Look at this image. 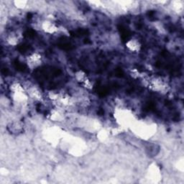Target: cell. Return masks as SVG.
I'll use <instances>...</instances> for the list:
<instances>
[{"mask_svg":"<svg viewBox=\"0 0 184 184\" xmlns=\"http://www.w3.org/2000/svg\"><path fill=\"white\" fill-rule=\"evenodd\" d=\"M159 149L160 148H159V147L158 145H150L147 148V152H148L147 153L150 155L155 156V155H156L159 152V150H160Z\"/></svg>","mask_w":184,"mask_h":184,"instance_id":"obj_1","label":"cell"},{"mask_svg":"<svg viewBox=\"0 0 184 184\" xmlns=\"http://www.w3.org/2000/svg\"><path fill=\"white\" fill-rule=\"evenodd\" d=\"M14 66H15V68H16L17 70L20 71H24L26 69V66H25L23 63H20L17 60H15L14 61Z\"/></svg>","mask_w":184,"mask_h":184,"instance_id":"obj_2","label":"cell"},{"mask_svg":"<svg viewBox=\"0 0 184 184\" xmlns=\"http://www.w3.org/2000/svg\"><path fill=\"white\" fill-rule=\"evenodd\" d=\"M58 47L62 49V50H71L73 49V46L70 44V43H68V42H61L58 45Z\"/></svg>","mask_w":184,"mask_h":184,"instance_id":"obj_3","label":"cell"},{"mask_svg":"<svg viewBox=\"0 0 184 184\" xmlns=\"http://www.w3.org/2000/svg\"><path fill=\"white\" fill-rule=\"evenodd\" d=\"M97 93H99V95L100 96H105L107 93H108V89L105 87H99Z\"/></svg>","mask_w":184,"mask_h":184,"instance_id":"obj_4","label":"cell"},{"mask_svg":"<svg viewBox=\"0 0 184 184\" xmlns=\"http://www.w3.org/2000/svg\"><path fill=\"white\" fill-rule=\"evenodd\" d=\"M30 49V45H26V44H23L21 45L18 47V50L21 53H25L26 51H27Z\"/></svg>","mask_w":184,"mask_h":184,"instance_id":"obj_5","label":"cell"},{"mask_svg":"<svg viewBox=\"0 0 184 184\" xmlns=\"http://www.w3.org/2000/svg\"><path fill=\"white\" fill-rule=\"evenodd\" d=\"M36 33L33 30H28L25 33V36L27 37H33L35 36Z\"/></svg>","mask_w":184,"mask_h":184,"instance_id":"obj_6","label":"cell"},{"mask_svg":"<svg viewBox=\"0 0 184 184\" xmlns=\"http://www.w3.org/2000/svg\"><path fill=\"white\" fill-rule=\"evenodd\" d=\"M88 30H84V29H79L78 30V35H84L88 34Z\"/></svg>","mask_w":184,"mask_h":184,"instance_id":"obj_7","label":"cell"},{"mask_svg":"<svg viewBox=\"0 0 184 184\" xmlns=\"http://www.w3.org/2000/svg\"><path fill=\"white\" fill-rule=\"evenodd\" d=\"M116 75H117V76H119V77L123 76V75H124L123 71H122L121 68H117V69L116 70Z\"/></svg>","mask_w":184,"mask_h":184,"instance_id":"obj_8","label":"cell"},{"mask_svg":"<svg viewBox=\"0 0 184 184\" xmlns=\"http://www.w3.org/2000/svg\"><path fill=\"white\" fill-rule=\"evenodd\" d=\"M99 114H100V115H102V114H104V110H102V109H100V110L99 111Z\"/></svg>","mask_w":184,"mask_h":184,"instance_id":"obj_9","label":"cell"},{"mask_svg":"<svg viewBox=\"0 0 184 184\" xmlns=\"http://www.w3.org/2000/svg\"><path fill=\"white\" fill-rule=\"evenodd\" d=\"M32 16H33V15H32L31 13H29V14L27 15V17H28V18L30 19L31 18V17H32Z\"/></svg>","mask_w":184,"mask_h":184,"instance_id":"obj_10","label":"cell"}]
</instances>
